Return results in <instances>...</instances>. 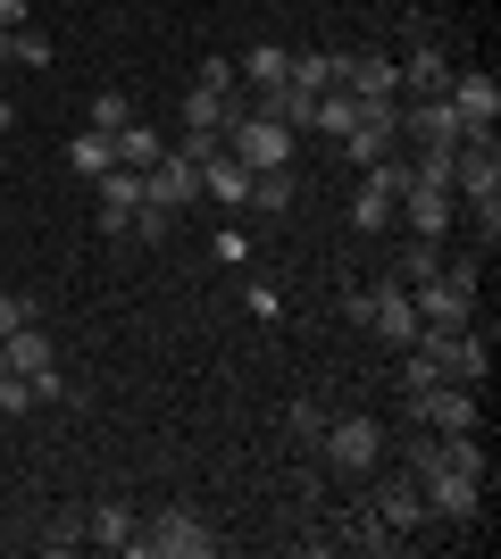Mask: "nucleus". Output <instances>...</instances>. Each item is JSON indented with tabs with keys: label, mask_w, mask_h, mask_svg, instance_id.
Listing matches in <instances>:
<instances>
[{
	"label": "nucleus",
	"mask_w": 501,
	"mask_h": 559,
	"mask_svg": "<svg viewBox=\"0 0 501 559\" xmlns=\"http://www.w3.org/2000/svg\"><path fill=\"white\" fill-rule=\"evenodd\" d=\"M452 192L477 210V234L493 242V234H501V142H493V134H460V151H452Z\"/></svg>",
	"instance_id": "nucleus-1"
},
{
	"label": "nucleus",
	"mask_w": 501,
	"mask_h": 559,
	"mask_svg": "<svg viewBox=\"0 0 501 559\" xmlns=\"http://www.w3.org/2000/svg\"><path fill=\"white\" fill-rule=\"evenodd\" d=\"M134 551H151V559H217V526L201 510H151V526H134Z\"/></svg>",
	"instance_id": "nucleus-2"
},
{
	"label": "nucleus",
	"mask_w": 501,
	"mask_h": 559,
	"mask_svg": "<svg viewBox=\"0 0 501 559\" xmlns=\"http://www.w3.org/2000/svg\"><path fill=\"white\" fill-rule=\"evenodd\" d=\"M402 192H409V159L393 151V159H377L368 176H359V192H351V226H359V234H384L393 217H402Z\"/></svg>",
	"instance_id": "nucleus-3"
},
{
	"label": "nucleus",
	"mask_w": 501,
	"mask_h": 559,
	"mask_svg": "<svg viewBox=\"0 0 501 559\" xmlns=\"http://www.w3.org/2000/svg\"><path fill=\"white\" fill-rule=\"evenodd\" d=\"M409 301H418V326L427 334H452V326L477 318V276H468V267H443V276H427Z\"/></svg>",
	"instance_id": "nucleus-4"
},
{
	"label": "nucleus",
	"mask_w": 501,
	"mask_h": 559,
	"mask_svg": "<svg viewBox=\"0 0 501 559\" xmlns=\"http://www.w3.org/2000/svg\"><path fill=\"white\" fill-rule=\"evenodd\" d=\"M226 151H235L251 176H267V167H293V126H276V117H260V109H235V126H226Z\"/></svg>",
	"instance_id": "nucleus-5"
},
{
	"label": "nucleus",
	"mask_w": 501,
	"mask_h": 559,
	"mask_svg": "<svg viewBox=\"0 0 501 559\" xmlns=\"http://www.w3.org/2000/svg\"><path fill=\"white\" fill-rule=\"evenodd\" d=\"M318 460L326 467H343V476H368V467L384 460V426L377 418H326V435H318Z\"/></svg>",
	"instance_id": "nucleus-6"
},
{
	"label": "nucleus",
	"mask_w": 501,
	"mask_h": 559,
	"mask_svg": "<svg viewBox=\"0 0 501 559\" xmlns=\"http://www.w3.org/2000/svg\"><path fill=\"white\" fill-rule=\"evenodd\" d=\"M409 418L427 426V435H477L485 409H477V384H427V393H409Z\"/></svg>",
	"instance_id": "nucleus-7"
},
{
	"label": "nucleus",
	"mask_w": 501,
	"mask_h": 559,
	"mask_svg": "<svg viewBox=\"0 0 501 559\" xmlns=\"http://www.w3.org/2000/svg\"><path fill=\"white\" fill-rule=\"evenodd\" d=\"M0 350H9V368L34 384V409L68 393V376H59V343H50V334H34V318H25L17 334H0Z\"/></svg>",
	"instance_id": "nucleus-8"
},
{
	"label": "nucleus",
	"mask_w": 501,
	"mask_h": 559,
	"mask_svg": "<svg viewBox=\"0 0 501 559\" xmlns=\"http://www.w3.org/2000/svg\"><path fill=\"white\" fill-rule=\"evenodd\" d=\"M359 326L377 334V343H393V350H409V343H418V301H409V284L393 276V267H384V276L368 284V318H359Z\"/></svg>",
	"instance_id": "nucleus-9"
},
{
	"label": "nucleus",
	"mask_w": 501,
	"mask_h": 559,
	"mask_svg": "<svg viewBox=\"0 0 501 559\" xmlns=\"http://www.w3.org/2000/svg\"><path fill=\"white\" fill-rule=\"evenodd\" d=\"M343 151H351L359 167H377V159H393V151H402V100H359V117H351V134H343Z\"/></svg>",
	"instance_id": "nucleus-10"
},
{
	"label": "nucleus",
	"mask_w": 501,
	"mask_h": 559,
	"mask_svg": "<svg viewBox=\"0 0 501 559\" xmlns=\"http://www.w3.org/2000/svg\"><path fill=\"white\" fill-rule=\"evenodd\" d=\"M418 492H427V518H452V526H468L485 510V476H468V467H427Z\"/></svg>",
	"instance_id": "nucleus-11"
},
{
	"label": "nucleus",
	"mask_w": 501,
	"mask_h": 559,
	"mask_svg": "<svg viewBox=\"0 0 501 559\" xmlns=\"http://www.w3.org/2000/svg\"><path fill=\"white\" fill-rule=\"evenodd\" d=\"M443 100H452L460 117V134H493V117H501V84L485 68H452V84H443Z\"/></svg>",
	"instance_id": "nucleus-12"
},
{
	"label": "nucleus",
	"mask_w": 501,
	"mask_h": 559,
	"mask_svg": "<svg viewBox=\"0 0 501 559\" xmlns=\"http://www.w3.org/2000/svg\"><path fill=\"white\" fill-rule=\"evenodd\" d=\"M192 201H201V167L167 151V159H159V167L143 176V210H159V217H184Z\"/></svg>",
	"instance_id": "nucleus-13"
},
{
	"label": "nucleus",
	"mask_w": 501,
	"mask_h": 559,
	"mask_svg": "<svg viewBox=\"0 0 501 559\" xmlns=\"http://www.w3.org/2000/svg\"><path fill=\"white\" fill-rule=\"evenodd\" d=\"M402 217H409V234H418V242H443V234H452V217H460V192H452V185H418V176H409Z\"/></svg>",
	"instance_id": "nucleus-14"
},
{
	"label": "nucleus",
	"mask_w": 501,
	"mask_h": 559,
	"mask_svg": "<svg viewBox=\"0 0 501 559\" xmlns=\"http://www.w3.org/2000/svg\"><path fill=\"white\" fill-rule=\"evenodd\" d=\"M343 93L402 100V59H384V50H343Z\"/></svg>",
	"instance_id": "nucleus-15"
},
{
	"label": "nucleus",
	"mask_w": 501,
	"mask_h": 559,
	"mask_svg": "<svg viewBox=\"0 0 501 559\" xmlns=\"http://www.w3.org/2000/svg\"><path fill=\"white\" fill-rule=\"evenodd\" d=\"M93 210L109 234H134V210H143V176L134 167H109V176H93Z\"/></svg>",
	"instance_id": "nucleus-16"
},
{
	"label": "nucleus",
	"mask_w": 501,
	"mask_h": 559,
	"mask_svg": "<svg viewBox=\"0 0 501 559\" xmlns=\"http://www.w3.org/2000/svg\"><path fill=\"white\" fill-rule=\"evenodd\" d=\"M201 201H217V210H242V201H251V167H242L226 142L201 159Z\"/></svg>",
	"instance_id": "nucleus-17"
},
{
	"label": "nucleus",
	"mask_w": 501,
	"mask_h": 559,
	"mask_svg": "<svg viewBox=\"0 0 501 559\" xmlns=\"http://www.w3.org/2000/svg\"><path fill=\"white\" fill-rule=\"evenodd\" d=\"M377 518L393 526V535H418V526H427V492H418V476H384V485H377Z\"/></svg>",
	"instance_id": "nucleus-18"
},
{
	"label": "nucleus",
	"mask_w": 501,
	"mask_h": 559,
	"mask_svg": "<svg viewBox=\"0 0 501 559\" xmlns=\"http://www.w3.org/2000/svg\"><path fill=\"white\" fill-rule=\"evenodd\" d=\"M134 501H93L84 510V543H100V551H134Z\"/></svg>",
	"instance_id": "nucleus-19"
},
{
	"label": "nucleus",
	"mask_w": 501,
	"mask_h": 559,
	"mask_svg": "<svg viewBox=\"0 0 501 559\" xmlns=\"http://www.w3.org/2000/svg\"><path fill=\"white\" fill-rule=\"evenodd\" d=\"M109 151H118V167H134V176H151V167L167 159V134H151L143 117H134V126H118V134H109Z\"/></svg>",
	"instance_id": "nucleus-20"
},
{
	"label": "nucleus",
	"mask_w": 501,
	"mask_h": 559,
	"mask_svg": "<svg viewBox=\"0 0 501 559\" xmlns=\"http://www.w3.org/2000/svg\"><path fill=\"white\" fill-rule=\"evenodd\" d=\"M285 84L293 93H334V84H343V50H293Z\"/></svg>",
	"instance_id": "nucleus-21"
},
{
	"label": "nucleus",
	"mask_w": 501,
	"mask_h": 559,
	"mask_svg": "<svg viewBox=\"0 0 501 559\" xmlns=\"http://www.w3.org/2000/svg\"><path fill=\"white\" fill-rule=\"evenodd\" d=\"M443 84H452V59H443L434 43H418V50L402 59V100H418V93H443Z\"/></svg>",
	"instance_id": "nucleus-22"
},
{
	"label": "nucleus",
	"mask_w": 501,
	"mask_h": 559,
	"mask_svg": "<svg viewBox=\"0 0 501 559\" xmlns=\"http://www.w3.org/2000/svg\"><path fill=\"white\" fill-rule=\"evenodd\" d=\"M184 126H201V134H226V126H235V93L192 84V93H184Z\"/></svg>",
	"instance_id": "nucleus-23"
},
{
	"label": "nucleus",
	"mask_w": 501,
	"mask_h": 559,
	"mask_svg": "<svg viewBox=\"0 0 501 559\" xmlns=\"http://www.w3.org/2000/svg\"><path fill=\"white\" fill-rule=\"evenodd\" d=\"M285 68H293V50H276V43H260V50H242V59H235V75L251 84V93H267V84H285Z\"/></svg>",
	"instance_id": "nucleus-24"
},
{
	"label": "nucleus",
	"mask_w": 501,
	"mask_h": 559,
	"mask_svg": "<svg viewBox=\"0 0 501 559\" xmlns=\"http://www.w3.org/2000/svg\"><path fill=\"white\" fill-rule=\"evenodd\" d=\"M351 117H359V93H343V84H334V93H318V100H310V126H318V134H334V142L351 134Z\"/></svg>",
	"instance_id": "nucleus-25"
},
{
	"label": "nucleus",
	"mask_w": 501,
	"mask_h": 559,
	"mask_svg": "<svg viewBox=\"0 0 501 559\" xmlns=\"http://www.w3.org/2000/svg\"><path fill=\"white\" fill-rule=\"evenodd\" d=\"M68 167H75V176H84V185H93V176H109V167H118V151H109V134H75V142H68Z\"/></svg>",
	"instance_id": "nucleus-26"
},
{
	"label": "nucleus",
	"mask_w": 501,
	"mask_h": 559,
	"mask_svg": "<svg viewBox=\"0 0 501 559\" xmlns=\"http://www.w3.org/2000/svg\"><path fill=\"white\" fill-rule=\"evenodd\" d=\"M293 201V167H267V176H251V201L242 210H285Z\"/></svg>",
	"instance_id": "nucleus-27"
},
{
	"label": "nucleus",
	"mask_w": 501,
	"mask_h": 559,
	"mask_svg": "<svg viewBox=\"0 0 501 559\" xmlns=\"http://www.w3.org/2000/svg\"><path fill=\"white\" fill-rule=\"evenodd\" d=\"M343 535H351L359 551H393V543H402V535H393V526H384L377 510H351V526H343Z\"/></svg>",
	"instance_id": "nucleus-28"
},
{
	"label": "nucleus",
	"mask_w": 501,
	"mask_h": 559,
	"mask_svg": "<svg viewBox=\"0 0 501 559\" xmlns=\"http://www.w3.org/2000/svg\"><path fill=\"white\" fill-rule=\"evenodd\" d=\"M393 276H402L409 293H418V284H427V276H443V251H434V242H409V259H402V267H393Z\"/></svg>",
	"instance_id": "nucleus-29"
},
{
	"label": "nucleus",
	"mask_w": 501,
	"mask_h": 559,
	"mask_svg": "<svg viewBox=\"0 0 501 559\" xmlns=\"http://www.w3.org/2000/svg\"><path fill=\"white\" fill-rule=\"evenodd\" d=\"M285 426L318 451V435H326V409H318V401H285Z\"/></svg>",
	"instance_id": "nucleus-30"
},
{
	"label": "nucleus",
	"mask_w": 501,
	"mask_h": 559,
	"mask_svg": "<svg viewBox=\"0 0 501 559\" xmlns=\"http://www.w3.org/2000/svg\"><path fill=\"white\" fill-rule=\"evenodd\" d=\"M118 126H134V100H126V93H100L93 100V134H118Z\"/></svg>",
	"instance_id": "nucleus-31"
},
{
	"label": "nucleus",
	"mask_w": 501,
	"mask_h": 559,
	"mask_svg": "<svg viewBox=\"0 0 501 559\" xmlns=\"http://www.w3.org/2000/svg\"><path fill=\"white\" fill-rule=\"evenodd\" d=\"M242 309H251L260 326H276V318H285V293H276V284H251V293H242Z\"/></svg>",
	"instance_id": "nucleus-32"
},
{
	"label": "nucleus",
	"mask_w": 501,
	"mask_h": 559,
	"mask_svg": "<svg viewBox=\"0 0 501 559\" xmlns=\"http://www.w3.org/2000/svg\"><path fill=\"white\" fill-rule=\"evenodd\" d=\"M25 318H34V293H9V284H0V334H17Z\"/></svg>",
	"instance_id": "nucleus-33"
},
{
	"label": "nucleus",
	"mask_w": 501,
	"mask_h": 559,
	"mask_svg": "<svg viewBox=\"0 0 501 559\" xmlns=\"http://www.w3.org/2000/svg\"><path fill=\"white\" fill-rule=\"evenodd\" d=\"M17 68H50V34H34V25H17Z\"/></svg>",
	"instance_id": "nucleus-34"
},
{
	"label": "nucleus",
	"mask_w": 501,
	"mask_h": 559,
	"mask_svg": "<svg viewBox=\"0 0 501 559\" xmlns=\"http://www.w3.org/2000/svg\"><path fill=\"white\" fill-rule=\"evenodd\" d=\"M25 9H34V0H0V34H17V25H25Z\"/></svg>",
	"instance_id": "nucleus-35"
},
{
	"label": "nucleus",
	"mask_w": 501,
	"mask_h": 559,
	"mask_svg": "<svg viewBox=\"0 0 501 559\" xmlns=\"http://www.w3.org/2000/svg\"><path fill=\"white\" fill-rule=\"evenodd\" d=\"M9 59H17V34H0V68H9Z\"/></svg>",
	"instance_id": "nucleus-36"
},
{
	"label": "nucleus",
	"mask_w": 501,
	"mask_h": 559,
	"mask_svg": "<svg viewBox=\"0 0 501 559\" xmlns=\"http://www.w3.org/2000/svg\"><path fill=\"white\" fill-rule=\"evenodd\" d=\"M9 117H17V109H9V100H0V134H9Z\"/></svg>",
	"instance_id": "nucleus-37"
}]
</instances>
